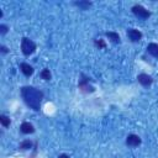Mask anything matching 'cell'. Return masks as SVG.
Here are the masks:
<instances>
[{
    "mask_svg": "<svg viewBox=\"0 0 158 158\" xmlns=\"http://www.w3.org/2000/svg\"><path fill=\"white\" fill-rule=\"evenodd\" d=\"M21 51H22V53L25 56H30V54L35 53V51H36V43L32 40H30L27 37H23L21 40Z\"/></svg>",
    "mask_w": 158,
    "mask_h": 158,
    "instance_id": "7a4b0ae2",
    "label": "cell"
},
{
    "mask_svg": "<svg viewBox=\"0 0 158 158\" xmlns=\"http://www.w3.org/2000/svg\"><path fill=\"white\" fill-rule=\"evenodd\" d=\"M31 147H32V142H31L30 139H26V141H23V142H21V143H20V148H21V149H23V151L30 149Z\"/></svg>",
    "mask_w": 158,
    "mask_h": 158,
    "instance_id": "9a60e30c",
    "label": "cell"
},
{
    "mask_svg": "<svg viewBox=\"0 0 158 158\" xmlns=\"http://www.w3.org/2000/svg\"><path fill=\"white\" fill-rule=\"evenodd\" d=\"M95 44H96V47H99V48H105V47H106V43H105L102 40H95Z\"/></svg>",
    "mask_w": 158,
    "mask_h": 158,
    "instance_id": "2e32d148",
    "label": "cell"
},
{
    "mask_svg": "<svg viewBox=\"0 0 158 158\" xmlns=\"http://www.w3.org/2000/svg\"><path fill=\"white\" fill-rule=\"evenodd\" d=\"M147 52L154 57V58H158V44L157 43H149L147 46Z\"/></svg>",
    "mask_w": 158,
    "mask_h": 158,
    "instance_id": "30bf717a",
    "label": "cell"
},
{
    "mask_svg": "<svg viewBox=\"0 0 158 158\" xmlns=\"http://www.w3.org/2000/svg\"><path fill=\"white\" fill-rule=\"evenodd\" d=\"M58 158H70V157H69L68 154H60V156H59Z\"/></svg>",
    "mask_w": 158,
    "mask_h": 158,
    "instance_id": "d6986e66",
    "label": "cell"
},
{
    "mask_svg": "<svg viewBox=\"0 0 158 158\" xmlns=\"http://www.w3.org/2000/svg\"><path fill=\"white\" fill-rule=\"evenodd\" d=\"M137 80H138V83H139L141 85H143V86H149V85L153 83L152 77H151V75H148V74H144V73L138 74Z\"/></svg>",
    "mask_w": 158,
    "mask_h": 158,
    "instance_id": "8992f818",
    "label": "cell"
},
{
    "mask_svg": "<svg viewBox=\"0 0 158 158\" xmlns=\"http://www.w3.org/2000/svg\"><path fill=\"white\" fill-rule=\"evenodd\" d=\"M21 96L25 101V104L31 107L35 111H38L41 109V102L43 99V93L33 86H22L21 88Z\"/></svg>",
    "mask_w": 158,
    "mask_h": 158,
    "instance_id": "6da1fadb",
    "label": "cell"
},
{
    "mask_svg": "<svg viewBox=\"0 0 158 158\" xmlns=\"http://www.w3.org/2000/svg\"><path fill=\"white\" fill-rule=\"evenodd\" d=\"M0 122H1V125L4 126V127H9L10 126V118L6 116V115H1L0 116Z\"/></svg>",
    "mask_w": 158,
    "mask_h": 158,
    "instance_id": "5bb4252c",
    "label": "cell"
},
{
    "mask_svg": "<svg viewBox=\"0 0 158 158\" xmlns=\"http://www.w3.org/2000/svg\"><path fill=\"white\" fill-rule=\"evenodd\" d=\"M126 144L127 146H130V147H138L139 144H141V138H139V136H137V135H128L127 137H126Z\"/></svg>",
    "mask_w": 158,
    "mask_h": 158,
    "instance_id": "5b68a950",
    "label": "cell"
},
{
    "mask_svg": "<svg viewBox=\"0 0 158 158\" xmlns=\"http://www.w3.org/2000/svg\"><path fill=\"white\" fill-rule=\"evenodd\" d=\"M127 36L132 42H138L142 38V33L136 28H128L127 30Z\"/></svg>",
    "mask_w": 158,
    "mask_h": 158,
    "instance_id": "52a82bcc",
    "label": "cell"
},
{
    "mask_svg": "<svg viewBox=\"0 0 158 158\" xmlns=\"http://www.w3.org/2000/svg\"><path fill=\"white\" fill-rule=\"evenodd\" d=\"M74 5H75V6H78L79 9H81V10H88L93 4H91L90 1L81 0V1H75V2H74Z\"/></svg>",
    "mask_w": 158,
    "mask_h": 158,
    "instance_id": "8fae6325",
    "label": "cell"
},
{
    "mask_svg": "<svg viewBox=\"0 0 158 158\" xmlns=\"http://www.w3.org/2000/svg\"><path fill=\"white\" fill-rule=\"evenodd\" d=\"M20 70H21L22 74L26 75V77H31V75L33 74V68H32V65H30V64H27V63H21V64H20Z\"/></svg>",
    "mask_w": 158,
    "mask_h": 158,
    "instance_id": "9c48e42d",
    "label": "cell"
},
{
    "mask_svg": "<svg viewBox=\"0 0 158 158\" xmlns=\"http://www.w3.org/2000/svg\"><path fill=\"white\" fill-rule=\"evenodd\" d=\"M7 30H9V27L6 25H0V33L1 35H5L7 32Z\"/></svg>",
    "mask_w": 158,
    "mask_h": 158,
    "instance_id": "e0dca14e",
    "label": "cell"
},
{
    "mask_svg": "<svg viewBox=\"0 0 158 158\" xmlns=\"http://www.w3.org/2000/svg\"><path fill=\"white\" fill-rule=\"evenodd\" d=\"M132 12H133L135 16H137L138 19H142V20H146V19H148L151 16V12L147 9H144L142 5L132 6Z\"/></svg>",
    "mask_w": 158,
    "mask_h": 158,
    "instance_id": "3957f363",
    "label": "cell"
},
{
    "mask_svg": "<svg viewBox=\"0 0 158 158\" xmlns=\"http://www.w3.org/2000/svg\"><path fill=\"white\" fill-rule=\"evenodd\" d=\"M40 75H41V78H42L43 80H49V79L52 78V74H51L49 69H43V70L40 73Z\"/></svg>",
    "mask_w": 158,
    "mask_h": 158,
    "instance_id": "4fadbf2b",
    "label": "cell"
},
{
    "mask_svg": "<svg viewBox=\"0 0 158 158\" xmlns=\"http://www.w3.org/2000/svg\"><path fill=\"white\" fill-rule=\"evenodd\" d=\"M78 86H79V89H80L81 91H84V93H94V91H95V88L89 84V78H85V77H83V78L79 80Z\"/></svg>",
    "mask_w": 158,
    "mask_h": 158,
    "instance_id": "277c9868",
    "label": "cell"
},
{
    "mask_svg": "<svg viewBox=\"0 0 158 158\" xmlns=\"http://www.w3.org/2000/svg\"><path fill=\"white\" fill-rule=\"evenodd\" d=\"M20 131L22 133H25V135H30V133H33L35 132V127L30 122H22L21 126H20Z\"/></svg>",
    "mask_w": 158,
    "mask_h": 158,
    "instance_id": "ba28073f",
    "label": "cell"
},
{
    "mask_svg": "<svg viewBox=\"0 0 158 158\" xmlns=\"http://www.w3.org/2000/svg\"><path fill=\"white\" fill-rule=\"evenodd\" d=\"M1 52H2V53H7V48H6L5 46H1Z\"/></svg>",
    "mask_w": 158,
    "mask_h": 158,
    "instance_id": "ac0fdd59",
    "label": "cell"
},
{
    "mask_svg": "<svg viewBox=\"0 0 158 158\" xmlns=\"http://www.w3.org/2000/svg\"><path fill=\"white\" fill-rule=\"evenodd\" d=\"M106 37H107L110 41H112L114 43H118V42H120V36H118V33H116V32H106Z\"/></svg>",
    "mask_w": 158,
    "mask_h": 158,
    "instance_id": "7c38bea8",
    "label": "cell"
}]
</instances>
